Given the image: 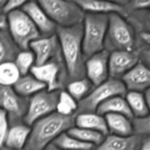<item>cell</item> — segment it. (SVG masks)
I'll return each mask as SVG.
<instances>
[{
  "instance_id": "1f68e13d",
  "label": "cell",
  "mask_w": 150,
  "mask_h": 150,
  "mask_svg": "<svg viewBox=\"0 0 150 150\" xmlns=\"http://www.w3.org/2000/svg\"><path fill=\"white\" fill-rule=\"evenodd\" d=\"M26 1H20V0H10L5 1L1 0L0 1V12L4 15L8 16L10 13L22 9Z\"/></svg>"
},
{
  "instance_id": "8d00e7d4",
  "label": "cell",
  "mask_w": 150,
  "mask_h": 150,
  "mask_svg": "<svg viewBox=\"0 0 150 150\" xmlns=\"http://www.w3.org/2000/svg\"><path fill=\"white\" fill-rule=\"evenodd\" d=\"M140 150H150V135L144 136Z\"/></svg>"
},
{
  "instance_id": "cb8c5ba5",
  "label": "cell",
  "mask_w": 150,
  "mask_h": 150,
  "mask_svg": "<svg viewBox=\"0 0 150 150\" xmlns=\"http://www.w3.org/2000/svg\"><path fill=\"white\" fill-rule=\"evenodd\" d=\"M133 118L140 119L147 117L150 111L144 94L138 92H127L125 95Z\"/></svg>"
},
{
  "instance_id": "74e56055",
  "label": "cell",
  "mask_w": 150,
  "mask_h": 150,
  "mask_svg": "<svg viewBox=\"0 0 150 150\" xmlns=\"http://www.w3.org/2000/svg\"><path fill=\"white\" fill-rule=\"evenodd\" d=\"M144 96L145 98H146V103H147L148 107H149V109L150 111V88L148 89L146 92H144Z\"/></svg>"
},
{
  "instance_id": "8992f818",
  "label": "cell",
  "mask_w": 150,
  "mask_h": 150,
  "mask_svg": "<svg viewBox=\"0 0 150 150\" xmlns=\"http://www.w3.org/2000/svg\"><path fill=\"white\" fill-rule=\"evenodd\" d=\"M127 90L122 81L109 79L98 86L86 98L79 103V109L76 115L83 113H96L101 104L116 96H125Z\"/></svg>"
},
{
  "instance_id": "ffe728a7",
  "label": "cell",
  "mask_w": 150,
  "mask_h": 150,
  "mask_svg": "<svg viewBox=\"0 0 150 150\" xmlns=\"http://www.w3.org/2000/svg\"><path fill=\"white\" fill-rule=\"evenodd\" d=\"M75 126L81 128L89 129L108 136V125L104 116L98 113H83L76 115Z\"/></svg>"
},
{
  "instance_id": "4fadbf2b",
  "label": "cell",
  "mask_w": 150,
  "mask_h": 150,
  "mask_svg": "<svg viewBox=\"0 0 150 150\" xmlns=\"http://www.w3.org/2000/svg\"><path fill=\"white\" fill-rule=\"evenodd\" d=\"M110 53L106 50L88 58L86 61V78L95 86L102 84L110 79Z\"/></svg>"
},
{
  "instance_id": "4dcf8cb0",
  "label": "cell",
  "mask_w": 150,
  "mask_h": 150,
  "mask_svg": "<svg viewBox=\"0 0 150 150\" xmlns=\"http://www.w3.org/2000/svg\"><path fill=\"white\" fill-rule=\"evenodd\" d=\"M135 134L142 136L150 135V114L147 117L140 119H133Z\"/></svg>"
},
{
  "instance_id": "d4e9b609",
  "label": "cell",
  "mask_w": 150,
  "mask_h": 150,
  "mask_svg": "<svg viewBox=\"0 0 150 150\" xmlns=\"http://www.w3.org/2000/svg\"><path fill=\"white\" fill-rule=\"evenodd\" d=\"M67 133L81 142L90 144L96 147L100 145L106 137V136L98 131L89 130V129L81 128L76 126L69 130Z\"/></svg>"
},
{
  "instance_id": "5b68a950",
  "label": "cell",
  "mask_w": 150,
  "mask_h": 150,
  "mask_svg": "<svg viewBox=\"0 0 150 150\" xmlns=\"http://www.w3.org/2000/svg\"><path fill=\"white\" fill-rule=\"evenodd\" d=\"M58 27L69 28L82 24L86 13L76 1H38Z\"/></svg>"
},
{
  "instance_id": "7402d4cb",
  "label": "cell",
  "mask_w": 150,
  "mask_h": 150,
  "mask_svg": "<svg viewBox=\"0 0 150 150\" xmlns=\"http://www.w3.org/2000/svg\"><path fill=\"white\" fill-rule=\"evenodd\" d=\"M97 113L102 116L108 114H122L131 120L134 119L125 96H116L110 98L100 105Z\"/></svg>"
},
{
  "instance_id": "d6986e66",
  "label": "cell",
  "mask_w": 150,
  "mask_h": 150,
  "mask_svg": "<svg viewBox=\"0 0 150 150\" xmlns=\"http://www.w3.org/2000/svg\"><path fill=\"white\" fill-rule=\"evenodd\" d=\"M30 133L31 127L25 123L11 126L5 142L1 147L5 146L14 150H23L27 144Z\"/></svg>"
},
{
  "instance_id": "f546056e",
  "label": "cell",
  "mask_w": 150,
  "mask_h": 150,
  "mask_svg": "<svg viewBox=\"0 0 150 150\" xmlns=\"http://www.w3.org/2000/svg\"><path fill=\"white\" fill-rule=\"evenodd\" d=\"M21 75L26 76L30 73L32 67L35 65V57L30 49L22 51L14 62Z\"/></svg>"
},
{
  "instance_id": "7c38bea8",
  "label": "cell",
  "mask_w": 150,
  "mask_h": 150,
  "mask_svg": "<svg viewBox=\"0 0 150 150\" xmlns=\"http://www.w3.org/2000/svg\"><path fill=\"white\" fill-rule=\"evenodd\" d=\"M29 49L35 54V65H42L52 60L63 59L57 35L36 40L30 44Z\"/></svg>"
},
{
  "instance_id": "ab89813d",
  "label": "cell",
  "mask_w": 150,
  "mask_h": 150,
  "mask_svg": "<svg viewBox=\"0 0 150 150\" xmlns=\"http://www.w3.org/2000/svg\"><path fill=\"white\" fill-rule=\"evenodd\" d=\"M1 150H14V149H9V148L5 147V146H2L1 147Z\"/></svg>"
},
{
  "instance_id": "7a4b0ae2",
  "label": "cell",
  "mask_w": 150,
  "mask_h": 150,
  "mask_svg": "<svg viewBox=\"0 0 150 150\" xmlns=\"http://www.w3.org/2000/svg\"><path fill=\"white\" fill-rule=\"evenodd\" d=\"M74 116H63L54 112L37 121L23 150H45L59 136L75 127Z\"/></svg>"
},
{
  "instance_id": "ba28073f",
  "label": "cell",
  "mask_w": 150,
  "mask_h": 150,
  "mask_svg": "<svg viewBox=\"0 0 150 150\" xmlns=\"http://www.w3.org/2000/svg\"><path fill=\"white\" fill-rule=\"evenodd\" d=\"M30 73L43 83L48 91L64 89L68 83L64 59H54L42 65H35Z\"/></svg>"
},
{
  "instance_id": "484cf974",
  "label": "cell",
  "mask_w": 150,
  "mask_h": 150,
  "mask_svg": "<svg viewBox=\"0 0 150 150\" xmlns=\"http://www.w3.org/2000/svg\"><path fill=\"white\" fill-rule=\"evenodd\" d=\"M53 144L61 150H95L96 148L94 145L73 137L67 132L59 136Z\"/></svg>"
},
{
  "instance_id": "6da1fadb",
  "label": "cell",
  "mask_w": 150,
  "mask_h": 150,
  "mask_svg": "<svg viewBox=\"0 0 150 150\" xmlns=\"http://www.w3.org/2000/svg\"><path fill=\"white\" fill-rule=\"evenodd\" d=\"M83 32V23L73 27L57 28V36L67 70L68 83L86 78Z\"/></svg>"
},
{
  "instance_id": "5bb4252c",
  "label": "cell",
  "mask_w": 150,
  "mask_h": 150,
  "mask_svg": "<svg viewBox=\"0 0 150 150\" xmlns=\"http://www.w3.org/2000/svg\"><path fill=\"white\" fill-rule=\"evenodd\" d=\"M22 10L29 16L36 27L41 38H48L57 35V25L48 16L38 1H26Z\"/></svg>"
},
{
  "instance_id": "836d02e7",
  "label": "cell",
  "mask_w": 150,
  "mask_h": 150,
  "mask_svg": "<svg viewBox=\"0 0 150 150\" xmlns=\"http://www.w3.org/2000/svg\"><path fill=\"white\" fill-rule=\"evenodd\" d=\"M140 61L150 68V47L147 45L139 48Z\"/></svg>"
},
{
  "instance_id": "f1b7e54d",
  "label": "cell",
  "mask_w": 150,
  "mask_h": 150,
  "mask_svg": "<svg viewBox=\"0 0 150 150\" xmlns=\"http://www.w3.org/2000/svg\"><path fill=\"white\" fill-rule=\"evenodd\" d=\"M21 77V75L14 62L1 63L0 65L1 86L13 87Z\"/></svg>"
},
{
  "instance_id": "4316f807",
  "label": "cell",
  "mask_w": 150,
  "mask_h": 150,
  "mask_svg": "<svg viewBox=\"0 0 150 150\" xmlns=\"http://www.w3.org/2000/svg\"><path fill=\"white\" fill-rule=\"evenodd\" d=\"M66 88L69 94L79 103L89 95L95 86L87 78H84L70 82L67 83Z\"/></svg>"
},
{
  "instance_id": "8fae6325",
  "label": "cell",
  "mask_w": 150,
  "mask_h": 150,
  "mask_svg": "<svg viewBox=\"0 0 150 150\" xmlns=\"http://www.w3.org/2000/svg\"><path fill=\"white\" fill-rule=\"evenodd\" d=\"M139 62V48L135 51H120L110 53V79L122 80Z\"/></svg>"
},
{
  "instance_id": "e575fe53",
  "label": "cell",
  "mask_w": 150,
  "mask_h": 150,
  "mask_svg": "<svg viewBox=\"0 0 150 150\" xmlns=\"http://www.w3.org/2000/svg\"><path fill=\"white\" fill-rule=\"evenodd\" d=\"M9 27V22L8 17L7 15H4L1 13L0 15V30H5L8 29Z\"/></svg>"
},
{
  "instance_id": "52a82bcc",
  "label": "cell",
  "mask_w": 150,
  "mask_h": 150,
  "mask_svg": "<svg viewBox=\"0 0 150 150\" xmlns=\"http://www.w3.org/2000/svg\"><path fill=\"white\" fill-rule=\"evenodd\" d=\"M8 17V30L22 51L29 50L30 44L41 38L38 28L22 9L13 12Z\"/></svg>"
},
{
  "instance_id": "2e32d148",
  "label": "cell",
  "mask_w": 150,
  "mask_h": 150,
  "mask_svg": "<svg viewBox=\"0 0 150 150\" xmlns=\"http://www.w3.org/2000/svg\"><path fill=\"white\" fill-rule=\"evenodd\" d=\"M86 13L110 15L118 13L127 18V9L121 1H95V0H79L76 1Z\"/></svg>"
},
{
  "instance_id": "277c9868",
  "label": "cell",
  "mask_w": 150,
  "mask_h": 150,
  "mask_svg": "<svg viewBox=\"0 0 150 150\" xmlns=\"http://www.w3.org/2000/svg\"><path fill=\"white\" fill-rule=\"evenodd\" d=\"M109 15L86 13L83 22V49L86 59L105 50Z\"/></svg>"
},
{
  "instance_id": "3957f363",
  "label": "cell",
  "mask_w": 150,
  "mask_h": 150,
  "mask_svg": "<svg viewBox=\"0 0 150 150\" xmlns=\"http://www.w3.org/2000/svg\"><path fill=\"white\" fill-rule=\"evenodd\" d=\"M138 47L136 30L133 25L118 13L109 15L105 41V50L109 53L120 51H135Z\"/></svg>"
},
{
  "instance_id": "83f0119b",
  "label": "cell",
  "mask_w": 150,
  "mask_h": 150,
  "mask_svg": "<svg viewBox=\"0 0 150 150\" xmlns=\"http://www.w3.org/2000/svg\"><path fill=\"white\" fill-rule=\"evenodd\" d=\"M79 109V102L65 89L61 90L57 103V112L63 116H74Z\"/></svg>"
},
{
  "instance_id": "603a6c76",
  "label": "cell",
  "mask_w": 150,
  "mask_h": 150,
  "mask_svg": "<svg viewBox=\"0 0 150 150\" xmlns=\"http://www.w3.org/2000/svg\"><path fill=\"white\" fill-rule=\"evenodd\" d=\"M13 87L18 95L28 98L46 89L45 85L31 73L22 76Z\"/></svg>"
},
{
  "instance_id": "9c48e42d",
  "label": "cell",
  "mask_w": 150,
  "mask_h": 150,
  "mask_svg": "<svg viewBox=\"0 0 150 150\" xmlns=\"http://www.w3.org/2000/svg\"><path fill=\"white\" fill-rule=\"evenodd\" d=\"M1 109L8 117L10 127L24 123L29 105V98L18 95L13 87L1 86L0 87Z\"/></svg>"
},
{
  "instance_id": "d6a6232c",
  "label": "cell",
  "mask_w": 150,
  "mask_h": 150,
  "mask_svg": "<svg viewBox=\"0 0 150 150\" xmlns=\"http://www.w3.org/2000/svg\"><path fill=\"white\" fill-rule=\"evenodd\" d=\"M10 128V125L8 117L5 111L1 109L0 111V145L1 146H3L5 142Z\"/></svg>"
},
{
  "instance_id": "ac0fdd59",
  "label": "cell",
  "mask_w": 150,
  "mask_h": 150,
  "mask_svg": "<svg viewBox=\"0 0 150 150\" xmlns=\"http://www.w3.org/2000/svg\"><path fill=\"white\" fill-rule=\"evenodd\" d=\"M108 125L109 135L130 136L135 134L133 120L118 114H108L104 116Z\"/></svg>"
},
{
  "instance_id": "44dd1931",
  "label": "cell",
  "mask_w": 150,
  "mask_h": 150,
  "mask_svg": "<svg viewBox=\"0 0 150 150\" xmlns=\"http://www.w3.org/2000/svg\"><path fill=\"white\" fill-rule=\"evenodd\" d=\"M22 51L12 38L8 29L0 30V61L1 63L14 62Z\"/></svg>"
},
{
  "instance_id": "d590c367",
  "label": "cell",
  "mask_w": 150,
  "mask_h": 150,
  "mask_svg": "<svg viewBox=\"0 0 150 150\" xmlns=\"http://www.w3.org/2000/svg\"><path fill=\"white\" fill-rule=\"evenodd\" d=\"M139 39L142 40L145 45L150 47V33L148 32H142L139 33Z\"/></svg>"
},
{
  "instance_id": "9a60e30c",
  "label": "cell",
  "mask_w": 150,
  "mask_h": 150,
  "mask_svg": "<svg viewBox=\"0 0 150 150\" xmlns=\"http://www.w3.org/2000/svg\"><path fill=\"white\" fill-rule=\"evenodd\" d=\"M122 81L127 92H145L150 88V68L140 61Z\"/></svg>"
},
{
  "instance_id": "30bf717a",
  "label": "cell",
  "mask_w": 150,
  "mask_h": 150,
  "mask_svg": "<svg viewBox=\"0 0 150 150\" xmlns=\"http://www.w3.org/2000/svg\"><path fill=\"white\" fill-rule=\"evenodd\" d=\"M60 91L45 89L29 98V105L24 123L32 127L37 121L57 112Z\"/></svg>"
},
{
  "instance_id": "f35d334b",
  "label": "cell",
  "mask_w": 150,
  "mask_h": 150,
  "mask_svg": "<svg viewBox=\"0 0 150 150\" xmlns=\"http://www.w3.org/2000/svg\"><path fill=\"white\" fill-rule=\"evenodd\" d=\"M45 150H61V149H59V148L57 147V146H56L54 144H51L50 146H48Z\"/></svg>"
},
{
  "instance_id": "e0dca14e",
  "label": "cell",
  "mask_w": 150,
  "mask_h": 150,
  "mask_svg": "<svg viewBox=\"0 0 150 150\" xmlns=\"http://www.w3.org/2000/svg\"><path fill=\"white\" fill-rule=\"evenodd\" d=\"M144 136L133 134L130 136L108 135L95 150H140Z\"/></svg>"
}]
</instances>
